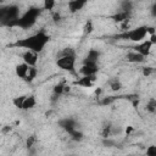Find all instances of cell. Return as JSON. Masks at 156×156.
Segmentation results:
<instances>
[{
    "mask_svg": "<svg viewBox=\"0 0 156 156\" xmlns=\"http://www.w3.org/2000/svg\"><path fill=\"white\" fill-rule=\"evenodd\" d=\"M99 58H100V51L95 49H90L88 51V55L83 60V63H98Z\"/></svg>",
    "mask_w": 156,
    "mask_h": 156,
    "instance_id": "obj_11",
    "label": "cell"
},
{
    "mask_svg": "<svg viewBox=\"0 0 156 156\" xmlns=\"http://www.w3.org/2000/svg\"><path fill=\"white\" fill-rule=\"evenodd\" d=\"M146 156H156V145H149L145 151Z\"/></svg>",
    "mask_w": 156,
    "mask_h": 156,
    "instance_id": "obj_22",
    "label": "cell"
},
{
    "mask_svg": "<svg viewBox=\"0 0 156 156\" xmlns=\"http://www.w3.org/2000/svg\"><path fill=\"white\" fill-rule=\"evenodd\" d=\"M107 84H108V87H110V89L112 91H118L122 88V83H121V80L118 78H111L107 82Z\"/></svg>",
    "mask_w": 156,
    "mask_h": 156,
    "instance_id": "obj_16",
    "label": "cell"
},
{
    "mask_svg": "<svg viewBox=\"0 0 156 156\" xmlns=\"http://www.w3.org/2000/svg\"><path fill=\"white\" fill-rule=\"evenodd\" d=\"M50 40V35L45 32V30H39L27 38L23 39H18L15 44H12V46H17V48H23L30 51H34L37 54L41 52L44 50V48L46 46V44Z\"/></svg>",
    "mask_w": 156,
    "mask_h": 156,
    "instance_id": "obj_1",
    "label": "cell"
},
{
    "mask_svg": "<svg viewBox=\"0 0 156 156\" xmlns=\"http://www.w3.org/2000/svg\"><path fill=\"white\" fill-rule=\"evenodd\" d=\"M151 15L154 16V17H156V2L152 5V7H151Z\"/></svg>",
    "mask_w": 156,
    "mask_h": 156,
    "instance_id": "obj_28",
    "label": "cell"
},
{
    "mask_svg": "<svg viewBox=\"0 0 156 156\" xmlns=\"http://www.w3.org/2000/svg\"><path fill=\"white\" fill-rule=\"evenodd\" d=\"M147 27L146 26H140V27H136V28H133V29H129V30H126L121 34L117 35V38H122V39H127V40H130V41H144V39L146 38L147 35Z\"/></svg>",
    "mask_w": 156,
    "mask_h": 156,
    "instance_id": "obj_4",
    "label": "cell"
},
{
    "mask_svg": "<svg viewBox=\"0 0 156 156\" xmlns=\"http://www.w3.org/2000/svg\"><path fill=\"white\" fill-rule=\"evenodd\" d=\"M66 84L65 83H58V84H56L55 87H54V94L55 95H61V94H63V93H66Z\"/></svg>",
    "mask_w": 156,
    "mask_h": 156,
    "instance_id": "obj_19",
    "label": "cell"
},
{
    "mask_svg": "<svg viewBox=\"0 0 156 156\" xmlns=\"http://www.w3.org/2000/svg\"><path fill=\"white\" fill-rule=\"evenodd\" d=\"M152 71H154V69H152L151 67H145V68L143 69V74H144V76H149Z\"/></svg>",
    "mask_w": 156,
    "mask_h": 156,
    "instance_id": "obj_26",
    "label": "cell"
},
{
    "mask_svg": "<svg viewBox=\"0 0 156 156\" xmlns=\"http://www.w3.org/2000/svg\"><path fill=\"white\" fill-rule=\"evenodd\" d=\"M94 82H95V76H93V77L83 76V77H80L79 79H77L74 82V85L83 87V88H90V87L94 85Z\"/></svg>",
    "mask_w": 156,
    "mask_h": 156,
    "instance_id": "obj_10",
    "label": "cell"
},
{
    "mask_svg": "<svg viewBox=\"0 0 156 156\" xmlns=\"http://www.w3.org/2000/svg\"><path fill=\"white\" fill-rule=\"evenodd\" d=\"M56 66L62 71L76 72V51L72 48H65L57 54Z\"/></svg>",
    "mask_w": 156,
    "mask_h": 156,
    "instance_id": "obj_2",
    "label": "cell"
},
{
    "mask_svg": "<svg viewBox=\"0 0 156 156\" xmlns=\"http://www.w3.org/2000/svg\"><path fill=\"white\" fill-rule=\"evenodd\" d=\"M129 15H130V12L121 10V11H118L117 13H115V15L112 16V18H113V21H116V22H126V21H128Z\"/></svg>",
    "mask_w": 156,
    "mask_h": 156,
    "instance_id": "obj_15",
    "label": "cell"
},
{
    "mask_svg": "<svg viewBox=\"0 0 156 156\" xmlns=\"http://www.w3.org/2000/svg\"><path fill=\"white\" fill-rule=\"evenodd\" d=\"M38 58H39V54H37L34 51H30V50H26L22 54L23 62L27 63L29 67H35V65L38 62Z\"/></svg>",
    "mask_w": 156,
    "mask_h": 156,
    "instance_id": "obj_6",
    "label": "cell"
},
{
    "mask_svg": "<svg viewBox=\"0 0 156 156\" xmlns=\"http://www.w3.org/2000/svg\"><path fill=\"white\" fill-rule=\"evenodd\" d=\"M99 72V65L98 63H83V66L79 69V73L87 77H93Z\"/></svg>",
    "mask_w": 156,
    "mask_h": 156,
    "instance_id": "obj_7",
    "label": "cell"
},
{
    "mask_svg": "<svg viewBox=\"0 0 156 156\" xmlns=\"http://www.w3.org/2000/svg\"><path fill=\"white\" fill-rule=\"evenodd\" d=\"M85 5H87V1H82V0H72V1L68 2V9H69V11H71L72 13H74V12L79 11V10H82Z\"/></svg>",
    "mask_w": 156,
    "mask_h": 156,
    "instance_id": "obj_12",
    "label": "cell"
},
{
    "mask_svg": "<svg viewBox=\"0 0 156 156\" xmlns=\"http://www.w3.org/2000/svg\"><path fill=\"white\" fill-rule=\"evenodd\" d=\"M35 77H37V68H35V67H30V68H29V72H28V76H27V78L24 79V82L30 83V82L34 80Z\"/></svg>",
    "mask_w": 156,
    "mask_h": 156,
    "instance_id": "obj_20",
    "label": "cell"
},
{
    "mask_svg": "<svg viewBox=\"0 0 156 156\" xmlns=\"http://www.w3.org/2000/svg\"><path fill=\"white\" fill-rule=\"evenodd\" d=\"M93 29H94V27H93V22H91V21H88V22L84 24L83 32L87 34V33H90V32H93Z\"/></svg>",
    "mask_w": 156,
    "mask_h": 156,
    "instance_id": "obj_23",
    "label": "cell"
},
{
    "mask_svg": "<svg viewBox=\"0 0 156 156\" xmlns=\"http://www.w3.org/2000/svg\"><path fill=\"white\" fill-rule=\"evenodd\" d=\"M35 105H37V99H35V96H34V95H27V96H26V100H24V102H23L22 110H24V111L32 110Z\"/></svg>",
    "mask_w": 156,
    "mask_h": 156,
    "instance_id": "obj_14",
    "label": "cell"
},
{
    "mask_svg": "<svg viewBox=\"0 0 156 156\" xmlns=\"http://www.w3.org/2000/svg\"><path fill=\"white\" fill-rule=\"evenodd\" d=\"M149 40H150V43H151L152 45H154V44H156V33H155V34H151Z\"/></svg>",
    "mask_w": 156,
    "mask_h": 156,
    "instance_id": "obj_27",
    "label": "cell"
},
{
    "mask_svg": "<svg viewBox=\"0 0 156 156\" xmlns=\"http://www.w3.org/2000/svg\"><path fill=\"white\" fill-rule=\"evenodd\" d=\"M58 126H60L62 129H65L68 134L77 129V128H76V121H74L73 118H71V117H67V118L61 119V121L58 122Z\"/></svg>",
    "mask_w": 156,
    "mask_h": 156,
    "instance_id": "obj_8",
    "label": "cell"
},
{
    "mask_svg": "<svg viewBox=\"0 0 156 156\" xmlns=\"http://www.w3.org/2000/svg\"><path fill=\"white\" fill-rule=\"evenodd\" d=\"M151 48H152V44H151L150 40L147 39V40H144V41H141L140 44L135 45V46L133 48V50H134L135 52L143 55L144 57H146V56L150 55V52H151Z\"/></svg>",
    "mask_w": 156,
    "mask_h": 156,
    "instance_id": "obj_5",
    "label": "cell"
},
{
    "mask_svg": "<svg viewBox=\"0 0 156 156\" xmlns=\"http://www.w3.org/2000/svg\"><path fill=\"white\" fill-rule=\"evenodd\" d=\"M69 136H71V139L74 140V141H80L84 135H83V133H82L80 130L76 129V130H73L72 133H69Z\"/></svg>",
    "mask_w": 156,
    "mask_h": 156,
    "instance_id": "obj_21",
    "label": "cell"
},
{
    "mask_svg": "<svg viewBox=\"0 0 156 156\" xmlns=\"http://www.w3.org/2000/svg\"><path fill=\"white\" fill-rule=\"evenodd\" d=\"M145 108H146L147 112H150V113H155V112H156V99L150 98V99L147 100L146 105H145Z\"/></svg>",
    "mask_w": 156,
    "mask_h": 156,
    "instance_id": "obj_17",
    "label": "cell"
},
{
    "mask_svg": "<svg viewBox=\"0 0 156 156\" xmlns=\"http://www.w3.org/2000/svg\"><path fill=\"white\" fill-rule=\"evenodd\" d=\"M55 5H56L55 1H52V0H46V1L44 2V9H45V10H52Z\"/></svg>",
    "mask_w": 156,
    "mask_h": 156,
    "instance_id": "obj_24",
    "label": "cell"
},
{
    "mask_svg": "<svg viewBox=\"0 0 156 156\" xmlns=\"http://www.w3.org/2000/svg\"><path fill=\"white\" fill-rule=\"evenodd\" d=\"M127 61H129L132 63H141V62L145 61V57L133 50V51H130V52L127 54Z\"/></svg>",
    "mask_w": 156,
    "mask_h": 156,
    "instance_id": "obj_13",
    "label": "cell"
},
{
    "mask_svg": "<svg viewBox=\"0 0 156 156\" xmlns=\"http://www.w3.org/2000/svg\"><path fill=\"white\" fill-rule=\"evenodd\" d=\"M26 96H27V95H21V96H16V98H13V99H12V104H13L17 108L22 110V107H23V102H24V100H26Z\"/></svg>",
    "mask_w": 156,
    "mask_h": 156,
    "instance_id": "obj_18",
    "label": "cell"
},
{
    "mask_svg": "<svg viewBox=\"0 0 156 156\" xmlns=\"http://www.w3.org/2000/svg\"><path fill=\"white\" fill-rule=\"evenodd\" d=\"M35 135H30L28 139H27V143H26V146L28 147V149H30V147H33V145H34V143H35Z\"/></svg>",
    "mask_w": 156,
    "mask_h": 156,
    "instance_id": "obj_25",
    "label": "cell"
},
{
    "mask_svg": "<svg viewBox=\"0 0 156 156\" xmlns=\"http://www.w3.org/2000/svg\"><path fill=\"white\" fill-rule=\"evenodd\" d=\"M39 15H40V9H38V7H30L17 21H15L11 26H17V27H21L23 29L30 28L37 22V18H38Z\"/></svg>",
    "mask_w": 156,
    "mask_h": 156,
    "instance_id": "obj_3",
    "label": "cell"
},
{
    "mask_svg": "<svg viewBox=\"0 0 156 156\" xmlns=\"http://www.w3.org/2000/svg\"><path fill=\"white\" fill-rule=\"evenodd\" d=\"M29 66L27 65V63H24V62H22V63H18L17 66H16V68H15V72H16V76L18 77V78H21V79H26L27 78V76H28V72H29Z\"/></svg>",
    "mask_w": 156,
    "mask_h": 156,
    "instance_id": "obj_9",
    "label": "cell"
}]
</instances>
